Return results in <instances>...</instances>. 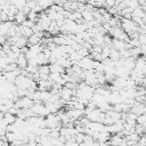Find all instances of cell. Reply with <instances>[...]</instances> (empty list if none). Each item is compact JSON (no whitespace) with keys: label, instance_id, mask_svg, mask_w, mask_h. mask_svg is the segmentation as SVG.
I'll return each mask as SVG.
<instances>
[{"label":"cell","instance_id":"obj_2","mask_svg":"<svg viewBox=\"0 0 146 146\" xmlns=\"http://www.w3.org/2000/svg\"><path fill=\"white\" fill-rule=\"evenodd\" d=\"M107 33L111 34V36H112L113 39L122 40V41H125V42H128V40H129L128 34H127L121 27H119V26H116V27H111Z\"/></svg>","mask_w":146,"mask_h":146},{"label":"cell","instance_id":"obj_1","mask_svg":"<svg viewBox=\"0 0 146 146\" xmlns=\"http://www.w3.org/2000/svg\"><path fill=\"white\" fill-rule=\"evenodd\" d=\"M121 29H122V30L128 34V36H129L130 34H132V33L137 32L138 26L133 23V21H132V19L121 17Z\"/></svg>","mask_w":146,"mask_h":146},{"label":"cell","instance_id":"obj_17","mask_svg":"<svg viewBox=\"0 0 146 146\" xmlns=\"http://www.w3.org/2000/svg\"><path fill=\"white\" fill-rule=\"evenodd\" d=\"M21 26H22V35L24 38L27 39L29 36H31L33 34V32H32V30L30 27H26V26H23V25H21Z\"/></svg>","mask_w":146,"mask_h":146},{"label":"cell","instance_id":"obj_20","mask_svg":"<svg viewBox=\"0 0 146 146\" xmlns=\"http://www.w3.org/2000/svg\"><path fill=\"white\" fill-rule=\"evenodd\" d=\"M26 72H27V74H34V73H36L38 72V66H32V65H27L25 68H24Z\"/></svg>","mask_w":146,"mask_h":146},{"label":"cell","instance_id":"obj_12","mask_svg":"<svg viewBox=\"0 0 146 146\" xmlns=\"http://www.w3.org/2000/svg\"><path fill=\"white\" fill-rule=\"evenodd\" d=\"M123 66H124L128 71H132L133 67H135V58H132V57L125 58V59H124V63H123Z\"/></svg>","mask_w":146,"mask_h":146},{"label":"cell","instance_id":"obj_18","mask_svg":"<svg viewBox=\"0 0 146 146\" xmlns=\"http://www.w3.org/2000/svg\"><path fill=\"white\" fill-rule=\"evenodd\" d=\"M136 124H139V125H146V115L145 114H140L137 116L136 119Z\"/></svg>","mask_w":146,"mask_h":146},{"label":"cell","instance_id":"obj_3","mask_svg":"<svg viewBox=\"0 0 146 146\" xmlns=\"http://www.w3.org/2000/svg\"><path fill=\"white\" fill-rule=\"evenodd\" d=\"M34 104V102L27 97H21L17 100H15L14 106L17 107L18 110H23V108H31L32 105Z\"/></svg>","mask_w":146,"mask_h":146},{"label":"cell","instance_id":"obj_16","mask_svg":"<svg viewBox=\"0 0 146 146\" xmlns=\"http://www.w3.org/2000/svg\"><path fill=\"white\" fill-rule=\"evenodd\" d=\"M38 73L39 74H44V75H49L50 71H49V65L46 64V65H41L38 67Z\"/></svg>","mask_w":146,"mask_h":146},{"label":"cell","instance_id":"obj_6","mask_svg":"<svg viewBox=\"0 0 146 146\" xmlns=\"http://www.w3.org/2000/svg\"><path fill=\"white\" fill-rule=\"evenodd\" d=\"M15 63L18 66V68H21V70H24L27 66V59H26V57H25L24 54L17 55V58H16V62Z\"/></svg>","mask_w":146,"mask_h":146},{"label":"cell","instance_id":"obj_11","mask_svg":"<svg viewBox=\"0 0 146 146\" xmlns=\"http://www.w3.org/2000/svg\"><path fill=\"white\" fill-rule=\"evenodd\" d=\"M40 42H41V38H40L38 34H35V33H33L31 36L27 38V43H29V46L38 44V43H40Z\"/></svg>","mask_w":146,"mask_h":146},{"label":"cell","instance_id":"obj_9","mask_svg":"<svg viewBox=\"0 0 146 146\" xmlns=\"http://www.w3.org/2000/svg\"><path fill=\"white\" fill-rule=\"evenodd\" d=\"M14 24V22H1L0 23V35L2 36H6L7 35V32L8 30L10 29V26Z\"/></svg>","mask_w":146,"mask_h":146},{"label":"cell","instance_id":"obj_15","mask_svg":"<svg viewBox=\"0 0 146 146\" xmlns=\"http://www.w3.org/2000/svg\"><path fill=\"white\" fill-rule=\"evenodd\" d=\"M108 58H110L111 60H117V59L120 58V54H119V51H117L116 49H114V48H111Z\"/></svg>","mask_w":146,"mask_h":146},{"label":"cell","instance_id":"obj_23","mask_svg":"<svg viewBox=\"0 0 146 146\" xmlns=\"http://www.w3.org/2000/svg\"><path fill=\"white\" fill-rule=\"evenodd\" d=\"M36 6V2L35 1H33V0H31V1H27L26 3H25V7H27L30 10H32L34 7Z\"/></svg>","mask_w":146,"mask_h":146},{"label":"cell","instance_id":"obj_22","mask_svg":"<svg viewBox=\"0 0 146 146\" xmlns=\"http://www.w3.org/2000/svg\"><path fill=\"white\" fill-rule=\"evenodd\" d=\"M139 44H146V34H139L137 38Z\"/></svg>","mask_w":146,"mask_h":146},{"label":"cell","instance_id":"obj_13","mask_svg":"<svg viewBox=\"0 0 146 146\" xmlns=\"http://www.w3.org/2000/svg\"><path fill=\"white\" fill-rule=\"evenodd\" d=\"M14 46L18 47L19 49L23 48V47H27V39L24 38V36H17V40H16Z\"/></svg>","mask_w":146,"mask_h":146},{"label":"cell","instance_id":"obj_14","mask_svg":"<svg viewBox=\"0 0 146 146\" xmlns=\"http://www.w3.org/2000/svg\"><path fill=\"white\" fill-rule=\"evenodd\" d=\"M81 16H82V19L84 21V23L90 22V21H92V19H94V17H92V11L83 10V11L81 13Z\"/></svg>","mask_w":146,"mask_h":146},{"label":"cell","instance_id":"obj_10","mask_svg":"<svg viewBox=\"0 0 146 146\" xmlns=\"http://www.w3.org/2000/svg\"><path fill=\"white\" fill-rule=\"evenodd\" d=\"M25 19H26V15H25L22 10H18L17 14L15 15V21H14V22H15L17 25H22Z\"/></svg>","mask_w":146,"mask_h":146},{"label":"cell","instance_id":"obj_21","mask_svg":"<svg viewBox=\"0 0 146 146\" xmlns=\"http://www.w3.org/2000/svg\"><path fill=\"white\" fill-rule=\"evenodd\" d=\"M26 17H27L29 21H32V22H34V23L38 22V14H35V13H33V11H30V13L26 15Z\"/></svg>","mask_w":146,"mask_h":146},{"label":"cell","instance_id":"obj_4","mask_svg":"<svg viewBox=\"0 0 146 146\" xmlns=\"http://www.w3.org/2000/svg\"><path fill=\"white\" fill-rule=\"evenodd\" d=\"M94 62H95L94 59H91L89 56H87V57H82L79 60L78 65L84 71H91V70H94Z\"/></svg>","mask_w":146,"mask_h":146},{"label":"cell","instance_id":"obj_26","mask_svg":"<svg viewBox=\"0 0 146 146\" xmlns=\"http://www.w3.org/2000/svg\"><path fill=\"white\" fill-rule=\"evenodd\" d=\"M132 146H146V145H139V144L137 143V144H135V145H132Z\"/></svg>","mask_w":146,"mask_h":146},{"label":"cell","instance_id":"obj_24","mask_svg":"<svg viewBox=\"0 0 146 146\" xmlns=\"http://www.w3.org/2000/svg\"><path fill=\"white\" fill-rule=\"evenodd\" d=\"M7 42V36H2V35H0V44L2 46V44H5Z\"/></svg>","mask_w":146,"mask_h":146},{"label":"cell","instance_id":"obj_8","mask_svg":"<svg viewBox=\"0 0 146 146\" xmlns=\"http://www.w3.org/2000/svg\"><path fill=\"white\" fill-rule=\"evenodd\" d=\"M131 17H138V18H141V19H144L145 21V18H146V15H145V9L143 8V7H137V8H135L133 10H132V13H131Z\"/></svg>","mask_w":146,"mask_h":146},{"label":"cell","instance_id":"obj_7","mask_svg":"<svg viewBox=\"0 0 146 146\" xmlns=\"http://www.w3.org/2000/svg\"><path fill=\"white\" fill-rule=\"evenodd\" d=\"M122 140H123V137L120 136L119 133H115V135H113V136L110 137L108 144H110L111 146H121Z\"/></svg>","mask_w":146,"mask_h":146},{"label":"cell","instance_id":"obj_5","mask_svg":"<svg viewBox=\"0 0 146 146\" xmlns=\"http://www.w3.org/2000/svg\"><path fill=\"white\" fill-rule=\"evenodd\" d=\"M145 111H146L145 105L141 104V103H137V102H136L135 105L130 108L129 112H131V113H133V114H136V115L138 116V115H140V114H145Z\"/></svg>","mask_w":146,"mask_h":146},{"label":"cell","instance_id":"obj_19","mask_svg":"<svg viewBox=\"0 0 146 146\" xmlns=\"http://www.w3.org/2000/svg\"><path fill=\"white\" fill-rule=\"evenodd\" d=\"M76 52H78V55H79L81 58H82V57H87V56H89V54H90V51H89L88 49H86L84 47H82V46H81V48H80Z\"/></svg>","mask_w":146,"mask_h":146},{"label":"cell","instance_id":"obj_25","mask_svg":"<svg viewBox=\"0 0 146 146\" xmlns=\"http://www.w3.org/2000/svg\"><path fill=\"white\" fill-rule=\"evenodd\" d=\"M56 25L58 27H62L64 25V19H59V21H56Z\"/></svg>","mask_w":146,"mask_h":146}]
</instances>
